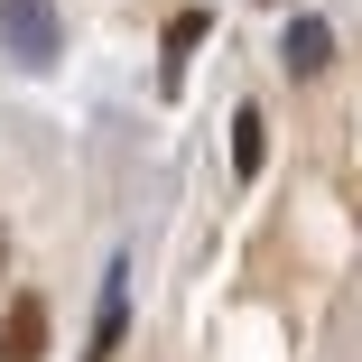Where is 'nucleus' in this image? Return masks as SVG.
Instances as JSON below:
<instances>
[{
	"label": "nucleus",
	"mask_w": 362,
	"mask_h": 362,
	"mask_svg": "<svg viewBox=\"0 0 362 362\" xmlns=\"http://www.w3.org/2000/svg\"><path fill=\"white\" fill-rule=\"evenodd\" d=\"M47 334H56V307L37 288H10V307H0V362H47Z\"/></svg>",
	"instance_id": "1"
},
{
	"label": "nucleus",
	"mask_w": 362,
	"mask_h": 362,
	"mask_svg": "<svg viewBox=\"0 0 362 362\" xmlns=\"http://www.w3.org/2000/svg\"><path fill=\"white\" fill-rule=\"evenodd\" d=\"M204 28H214L204 10H177V19H168V37H158V65H168V84H186V56L204 47Z\"/></svg>",
	"instance_id": "4"
},
{
	"label": "nucleus",
	"mask_w": 362,
	"mask_h": 362,
	"mask_svg": "<svg viewBox=\"0 0 362 362\" xmlns=\"http://www.w3.org/2000/svg\"><path fill=\"white\" fill-rule=\"evenodd\" d=\"M0 37H10L19 65H47L56 56V10L47 0H0Z\"/></svg>",
	"instance_id": "2"
},
{
	"label": "nucleus",
	"mask_w": 362,
	"mask_h": 362,
	"mask_svg": "<svg viewBox=\"0 0 362 362\" xmlns=\"http://www.w3.org/2000/svg\"><path fill=\"white\" fill-rule=\"evenodd\" d=\"M288 75H325V65H334V28L325 19H288Z\"/></svg>",
	"instance_id": "3"
},
{
	"label": "nucleus",
	"mask_w": 362,
	"mask_h": 362,
	"mask_svg": "<svg viewBox=\"0 0 362 362\" xmlns=\"http://www.w3.org/2000/svg\"><path fill=\"white\" fill-rule=\"evenodd\" d=\"M121 325H130V298H121V269H112V288H103V316H93V344H84V362H112Z\"/></svg>",
	"instance_id": "5"
},
{
	"label": "nucleus",
	"mask_w": 362,
	"mask_h": 362,
	"mask_svg": "<svg viewBox=\"0 0 362 362\" xmlns=\"http://www.w3.org/2000/svg\"><path fill=\"white\" fill-rule=\"evenodd\" d=\"M260 158H269V130H260V112H251V103H242V112H233V168H242V177H251V168H260Z\"/></svg>",
	"instance_id": "6"
}]
</instances>
